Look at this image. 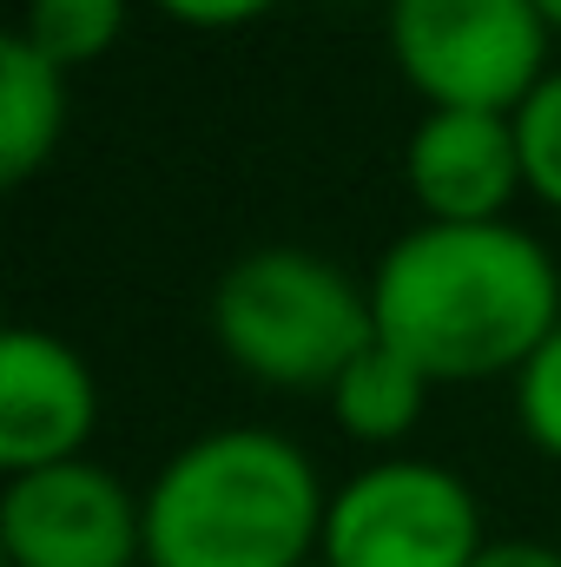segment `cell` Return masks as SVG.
I'll list each match as a JSON object with an SVG mask.
<instances>
[{"label": "cell", "instance_id": "obj_1", "mask_svg": "<svg viewBox=\"0 0 561 567\" xmlns=\"http://www.w3.org/2000/svg\"><path fill=\"white\" fill-rule=\"evenodd\" d=\"M370 317L429 383H516L561 323V271L549 245L509 218L417 225L377 258Z\"/></svg>", "mask_w": 561, "mask_h": 567}, {"label": "cell", "instance_id": "obj_2", "mask_svg": "<svg viewBox=\"0 0 561 567\" xmlns=\"http://www.w3.org/2000/svg\"><path fill=\"white\" fill-rule=\"evenodd\" d=\"M145 567H304L324 548L317 462L258 423L192 435L140 488Z\"/></svg>", "mask_w": 561, "mask_h": 567}, {"label": "cell", "instance_id": "obj_3", "mask_svg": "<svg viewBox=\"0 0 561 567\" xmlns=\"http://www.w3.org/2000/svg\"><path fill=\"white\" fill-rule=\"evenodd\" d=\"M212 337L252 383L284 396H324L377 337L370 284L304 245H258L212 284Z\"/></svg>", "mask_w": 561, "mask_h": 567}, {"label": "cell", "instance_id": "obj_4", "mask_svg": "<svg viewBox=\"0 0 561 567\" xmlns=\"http://www.w3.org/2000/svg\"><path fill=\"white\" fill-rule=\"evenodd\" d=\"M384 40L429 113H516L555 73L536 0H390Z\"/></svg>", "mask_w": 561, "mask_h": 567}, {"label": "cell", "instance_id": "obj_5", "mask_svg": "<svg viewBox=\"0 0 561 567\" xmlns=\"http://www.w3.org/2000/svg\"><path fill=\"white\" fill-rule=\"evenodd\" d=\"M489 548L476 488L429 455H377L330 488L324 561L330 567H476Z\"/></svg>", "mask_w": 561, "mask_h": 567}, {"label": "cell", "instance_id": "obj_6", "mask_svg": "<svg viewBox=\"0 0 561 567\" xmlns=\"http://www.w3.org/2000/svg\"><path fill=\"white\" fill-rule=\"evenodd\" d=\"M0 555L7 567H140L145 502L93 455L7 475Z\"/></svg>", "mask_w": 561, "mask_h": 567}, {"label": "cell", "instance_id": "obj_7", "mask_svg": "<svg viewBox=\"0 0 561 567\" xmlns=\"http://www.w3.org/2000/svg\"><path fill=\"white\" fill-rule=\"evenodd\" d=\"M100 429V383L86 357L33 323H13L0 337V468H53L80 462Z\"/></svg>", "mask_w": 561, "mask_h": 567}, {"label": "cell", "instance_id": "obj_8", "mask_svg": "<svg viewBox=\"0 0 561 567\" xmlns=\"http://www.w3.org/2000/svg\"><path fill=\"white\" fill-rule=\"evenodd\" d=\"M404 185L422 225H496L522 185L516 113H422L404 140Z\"/></svg>", "mask_w": 561, "mask_h": 567}, {"label": "cell", "instance_id": "obj_9", "mask_svg": "<svg viewBox=\"0 0 561 567\" xmlns=\"http://www.w3.org/2000/svg\"><path fill=\"white\" fill-rule=\"evenodd\" d=\"M67 140V66L20 33L0 40V185H27Z\"/></svg>", "mask_w": 561, "mask_h": 567}, {"label": "cell", "instance_id": "obj_10", "mask_svg": "<svg viewBox=\"0 0 561 567\" xmlns=\"http://www.w3.org/2000/svg\"><path fill=\"white\" fill-rule=\"evenodd\" d=\"M429 390H436V383L422 377L397 343L370 337V343L344 363V377L324 390V403H330V423L344 429L350 442L390 449V442L417 435V423L429 416Z\"/></svg>", "mask_w": 561, "mask_h": 567}, {"label": "cell", "instance_id": "obj_11", "mask_svg": "<svg viewBox=\"0 0 561 567\" xmlns=\"http://www.w3.org/2000/svg\"><path fill=\"white\" fill-rule=\"evenodd\" d=\"M133 0H20V40L40 47L53 66H93L120 47Z\"/></svg>", "mask_w": 561, "mask_h": 567}, {"label": "cell", "instance_id": "obj_12", "mask_svg": "<svg viewBox=\"0 0 561 567\" xmlns=\"http://www.w3.org/2000/svg\"><path fill=\"white\" fill-rule=\"evenodd\" d=\"M516 145H522V185L561 212V66L516 106Z\"/></svg>", "mask_w": 561, "mask_h": 567}, {"label": "cell", "instance_id": "obj_13", "mask_svg": "<svg viewBox=\"0 0 561 567\" xmlns=\"http://www.w3.org/2000/svg\"><path fill=\"white\" fill-rule=\"evenodd\" d=\"M516 423L549 462H561V323L549 330V343L516 370Z\"/></svg>", "mask_w": 561, "mask_h": 567}, {"label": "cell", "instance_id": "obj_14", "mask_svg": "<svg viewBox=\"0 0 561 567\" xmlns=\"http://www.w3.org/2000/svg\"><path fill=\"white\" fill-rule=\"evenodd\" d=\"M165 20H178V27H192V33H232V27H252V20H265L278 0H152Z\"/></svg>", "mask_w": 561, "mask_h": 567}, {"label": "cell", "instance_id": "obj_15", "mask_svg": "<svg viewBox=\"0 0 561 567\" xmlns=\"http://www.w3.org/2000/svg\"><path fill=\"white\" fill-rule=\"evenodd\" d=\"M476 567H561V548H549V542H489Z\"/></svg>", "mask_w": 561, "mask_h": 567}, {"label": "cell", "instance_id": "obj_16", "mask_svg": "<svg viewBox=\"0 0 561 567\" xmlns=\"http://www.w3.org/2000/svg\"><path fill=\"white\" fill-rule=\"evenodd\" d=\"M536 13L549 20V33H555V40H561V0H536Z\"/></svg>", "mask_w": 561, "mask_h": 567}, {"label": "cell", "instance_id": "obj_17", "mask_svg": "<svg viewBox=\"0 0 561 567\" xmlns=\"http://www.w3.org/2000/svg\"><path fill=\"white\" fill-rule=\"evenodd\" d=\"M304 567H330V561H324V555H310V561H304Z\"/></svg>", "mask_w": 561, "mask_h": 567}]
</instances>
